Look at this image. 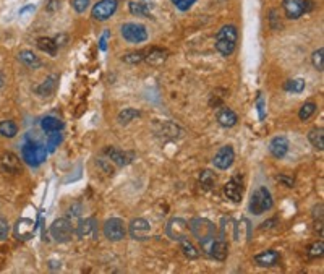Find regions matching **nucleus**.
<instances>
[{"mask_svg": "<svg viewBox=\"0 0 324 274\" xmlns=\"http://www.w3.org/2000/svg\"><path fill=\"white\" fill-rule=\"evenodd\" d=\"M130 12H131L133 15H136V16H148V15H149V10L146 8V5H143V4H135V2L130 4Z\"/></svg>", "mask_w": 324, "mask_h": 274, "instance_id": "nucleus-38", "label": "nucleus"}, {"mask_svg": "<svg viewBox=\"0 0 324 274\" xmlns=\"http://www.w3.org/2000/svg\"><path fill=\"white\" fill-rule=\"evenodd\" d=\"M136 117H139V112L136 109H133V107H127V109H123L117 115V120H119L120 125H128V123Z\"/></svg>", "mask_w": 324, "mask_h": 274, "instance_id": "nucleus-33", "label": "nucleus"}, {"mask_svg": "<svg viewBox=\"0 0 324 274\" xmlns=\"http://www.w3.org/2000/svg\"><path fill=\"white\" fill-rule=\"evenodd\" d=\"M272 206H274L272 195H271V192L266 187H258L251 193V198H250V211L255 216L264 214L266 211L272 210Z\"/></svg>", "mask_w": 324, "mask_h": 274, "instance_id": "nucleus-4", "label": "nucleus"}, {"mask_svg": "<svg viewBox=\"0 0 324 274\" xmlns=\"http://www.w3.org/2000/svg\"><path fill=\"white\" fill-rule=\"evenodd\" d=\"M34 10V5H26V7H23L21 10H20V16H23L24 13H28V12H32Z\"/></svg>", "mask_w": 324, "mask_h": 274, "instance_id": "nucleus-47", "label": "nucleus"}, {"mask_svg": "<svg viewBox=\"0 0 324 274\" xmlns=\"http://www.w3.org/2000/svg\"><path fill=\"white\" fill-rule=\"evenodd\" d=\"M322 54H324V49L319 47L318 51H314L311 55V62H313V67L316 68L318 72H322L324 65H322Z\"/></svg>", "mask_w": 324, "mask_h": 274, "instance_id": "nucleus-37", "label": "nucleus"}, {"mask_svg": "<svg viewBox=\"0 0 324 274\" xmlns=\"http://www.w3.org/2000/svg\"><path fill=\"white\" fill-rule=\"evenodd\" d=\"M59 7H60V2H59V0H49L47 10H49V12H55Z\"/></svg>", "mask_w": 324, "mask_h": 274, "instance_id": "nucleus-44", "label": "nucleus"}, {"mask_svg": "<svg viewBox=\"0 0 324 274\" xmlns=\"http://www.w3.org/2000/svg\"><path fill=\"white\" fill-rule=\"evenodd\" d=\"M18 133V127L13 120H2L0 122V135L5 138H13Z\"/></svg>", "mask_w": 324, "mask_h": 274, "instance_id": "nucleus-30", "label": "nucleus"}, {"mask_svg": "<svg viewBox=\"0 0 324 274\" xmlns=\"http://www.w3.org/2000/svg\"><path fill=\"white\" fill-rule=\"evenodd\" d=\"M305 86H306L305 80L295 78V80H289L284 85V89L289 91V93H302V91L305 89Z\"/></svg>", "mask_w": 324, "mask_h": 274, "instance_id": "nucleus-34", "label": "nucleus"}, {"mask_svg": "<svg viewBox=\"0 0 324 274\" xmlns=\"http://www.w3.org/2000/svg\"><path fill=\"white\" fill-rule=\"evenodd\" d=\"M238 41V31L235 24H226L215 35V49L224 57H229L235 52Z\"/></svg>", "mask_w": 324, "mask_h": 274, "instance_id": "nucleus-1", "label": "nucleus"}, {"mask_svg": "<svg viewBox=\"0 0 324 274\" xmlns=\"http://www.w3.org/2000/svg\"><path fill=\"white\" fill-rule=\"evenodd\" d=\"M62 131H51V133L47 135V141H46V149L47 153H54L57 148H59V145L62 143Z\"/></svg>", "mask_w": 324, "mask_h": 274, "instance_id": "nucleus-31", "label": "nucleus"}, {"mask_svg": "<svg viewBox=\"0 0 324 274\" xmlns=\"http://www.w3.org/2000/svg\"><path fill=\"white\" fill-rule=\"evenodd\" d=\"M107 36H109V32H105V35L101 38V46H99L101 47V51H105L107 49Z\"/></svg>", "mask_w": 324, "mask_h": 274, "instance_id": "nucleus-46", "label": "nucleus"}, {"mask_svg": "<svg viewBox=\"0 0 324 274\" xmlns=\"http://www.w3.org/2000/svg\"><path fill=\"white\" fill-rule=\"evenodd\" d=\"M36 44H38V47L41 49V51L49 54V55H55L57 47H59V46L55 44V41L51 39V38H39L36 41Z\"/></svg>", "mask_w": 324, "mask_h": 274, "instance_id": "nucleus-28", "label": "nucleus"}, {"mask_svg": "<svg viewBox=\"0 0 324 274\" xmlns=\"http://www.w3.org/2000/svg\"><path fill=\"white\" fill-rule=\"evenodd\" d=\"M196 2V0H172V4L175 5L180 12H187L192 8V5Z\"/></svg>", "mask_w": 324, "mask_h": 274, "instance_id": "nucleus-40", "label": "nucleus"}, {"mask_svg": "<svg viewBox=\"0 0 324 274\" xmlns=\"http://www.w3.org/2000/svg\"><path fill=\"white\" fill-rule=\"evenodd\" d=\"M21 157L24 162L32 165V167H39L47 159V149L36 141H26L21 146Z\"/></svg>", "mask_w": 324, "mask_h": 274, "instance_id": "nucleus-2", "label": "nucleus"}, {"mask_svg": "<svg viewBox=\"0 0 324 274\" xmlns=\"http://www.w3.org/2000/svg\"><path fill=\"white\" fill-rule=\"evenodd\" d=\"M322 252H324V244L321 242H314L310 248H308V253L311 258H318V256H322Z\"/></svg>", "mask_w": 324, "mask_h": 274, "instance_id": "nucleus-39", "label": "nucleus"}, {"mask_svg": "<svg viewBox=\"0 0 324 274\" xmlns=\"http://www.w3.org/2000/svg\"><path fill=\"white\" fill-rule=\"evenodd\" d=\"M8 232H10V224L7 219L0 218V240H5L8 237Z\"/></svg>", "mask_w": 324, "mask_h": 274, "instance_id": "nucleus-42", "label": "nucleus"}, {"mask_svg": "<svg viewBox=\"0 0 324 274\" xmlns=\"http://www.w3.org/2000/svg\"><path fill=\"white\" fill-rule=\"evenodd\" d=\"M215 180H218V177H215L212 170H209V169H206L199 174V185H201L204 190H211L215 185Z\"/></svg>", "mask_w": 324, "mask_h": 274, "instance_id": "nucleus-32", "label": "nucleus"}, {"mask_svg": "<svg viewBox=\"0 0 324 274\" xmlns=\"http://www.w3.org/2000/svg\"><path fill=\"white\" fill-rule=\"evenodd\" d=\"M274 222H276V219H271V221H268V222H263L261 224V229L264 230V229H271L272 226H271V224H274Z\"/></svg>", "mask_w": 324, "mask_h": 274, "instance_id": "nucleus-48", "label": "nucleus"}, {"mask_svg": "<svg viewBox=\"0 0 324 274\" xmlns=\"http://www.w3.org/2000/svg\"><path fill=\"white\" fill-rule=\"evenodd\" d=\"M180 247H182V252H184V255L188 260H198L199 258V250L192 242H190L188 238L180 240Z\"/></svg>", "mask_w": 324, "mask_h": 274, "instance_id": "nucleus-29", "label": "nucleus"}, {"mask_svg": "<svg viewBox=\"0 0 324 274\" xmlns=\"http://www.w3.org/2000/svg\"><path fill=\"white\" fill-rule=\"evenodd\" d=\"M105 156L109 157L111 161H114L117 165H127L131 161V154H127L125 151H120L117 148H105Z\"/></svg>", "mask_w": 324, "mask_h": 274, "instance_id": "nucleus-23", "label": "nucleus"}, {"mask_svg": "<svg viewBox=\"0 0 324 274\" xmlns=\"http://www.w3.org/2000/svg\"><path fill=\"white\" fill-rule=\"evenodd\" d=\"M122 38L131 44H141L148 41V29L139 23H125L120 29Z\"/></svg>", "mask_w": 324, "mask_h": 274, "instance_id": "nucleus-7", "label": "nucleus"}, {"mask_svg": "<svg viewBox=\"0 0 324 274\" xmlns=\"http://www.w3.org/2000/svg\"><path fill=\"white\" fill-rule=\"evenodd\" d=\"M227 255H229L227 242H226V240H222V238H215L212 247H211L209 256H211V258H214V260H218V261H224L227 258Z\"/></svg>", "mask_w": 324, "mask_h": 274, "instance_id": "nucleus-20", "label": "nucleus"}, {"mask_svg": "<svg viewBox=\"0 0 324 274\" xmlns=\"http://www.w3.org/2000/svg\"><path fill=\"white\" fill-rule=\"evenodd\" d=\"M250 232H251V226H250V221L248 219H240L235 222V229H234V237L237 242H243L248 237H250Z\"/></svg>", "mask_w": 324, "mask_h": 274, "instance_id": "nucleus-24", "label": "nucleus"}, {"mask_svg": "<svg viewBox=\"0 0 324 274\" xmlns=\"http://www.w3.org/2000/svg\"><path fill=\"white\" fill-rule=\"evenodd\" d=\"M119 0H99V2L93 7L91 10V16L96 21H105L117 12Z\"/></svg>", "mask_w": 324, "mask_h": 274, "instance_id": "nucleus-9", "label": "nucleus"}, {"mask_svg": "<svg viewBox=\"0 0 324 274\" xmlns=\"http://www.w3.org/2000/svg\"><path fill=\"white\" fill-rule=\"evenodd\" d=\"M258 111H260V119H264V112H263V99H258Z\"/></svg>", "mask_w": 324, "mask_h": 274, "instance_id": "nucleus-49", "label": "nucleus"}, {"mask_svg": "<svg viewBox=\"0 0 324 274\" xmlns=\"http://www.w3.org/2000/svg\"><path fill=\"white\" fill-rule=\"evenodd\" d=\"M316 109H318V106L314 102H305L302 106L300 112H298V117H300V120H308L311 115L316 112Z\"/></svg>", "mask_w": 324, "mask_h": 274, "instance_id": "nucleus-35", "label": "nucleus"}, {"mask_svg": "<svg viewBox=\"0 0 324 274\" xmlns=\"http://www.w3.org/2000/svg\"><path fill=\"white\" fill-rule=\"evenodd\" d=\"M280 260V255L276 250H266L253 256V261L261 268H272L276 266Z\"/></svg>", "mask_w": 324, "mask_h": 274, "instance_id": "nucleus-16", "label": "nucleus"}, {"mask_svg": "<svg viewBox=\"0 0 324 274\" xmlns=\"http://www.w3.org/2000/svg\"><path fill=\"white\" fill-rule=\"evenodd\" d=\"M243 179L240 176H234L226 185H224V195L227 196V200L232 203H240L243 198Z\"/></svg>", "mask_w": 324, "mask_h": 274, "instance_id": "nucleus-11", "label": "nucleus"}, {"mask_svg": "<svg viewBox=\"0 0 324 274\" xmlns=\"http://www.w3.org/2000/svg\"><path fill=\"white\" fill-rule=\"evenodd\" d=\"M190 230H192L193 237L199 244L218 237V227L214 226V222L206 218H195L190 221Z\"/></svg>", "mask_w": 324, "mask_h": 274, "instance_id": "nucleus-3", "label": "nucleus"}, {"mask_svg": "<svg viewBox=\"0 0 324 274\" xmlns=\"http://www.w3.org/2000/svg\"><path fill=\"white\" fill-rule=\"evenodd\" d=\"M57 83H59V77H57V75H51V77H47L39 86L34 88V93L39 96H51L54 94Z\"/></svg>", "mask_w": 324, "mask_h": 274, "instance_id": "nucleus-22", "label": "nucleus"}, {"mask_svg": "<svg viewBox=\"0 0 324 274\" xmlns=\"http://www.w3.org/2000/svg\"><path fill=\"white\" fill-rule=\"evenodd\" d=\"M18 60L26 65V67L32 68V70H36V68L41 67V65H43V63H41V60H39V57L32 51H21L18 54Z\"/></svg>", "mask_w": 324, "mask_h": 274, "instance_id": "nucleus-26", "label": "nucleus"}, {"mask_svg": "<svg viewBox=\"0 0 324 274\" xmlns=\"http://www.w3.org/2000/svg\"><path fill=\"white\" fill-rule=\"evenodd\" d=\"M2 86H4V78L0 77V88H2Z\"/></svg>", "mask_w": 324, "mask_h": 274, "instance_id": "nucleus-50", "label": "nucleus"}, {"mask_svg": "<svg viewBox=\"0 0 324 274\" xmlns=\"http://www.w3.org/2000/svg\"><path fill=\"white\" fill-rule=\"evenodd\" d=\"M188 230H190V224L182 218H172L167 222V226H165V234H167V237L172 240H177V242L187 238Z\"/></svg>", "mask_w": 324, "mask_h": 274, "instance_id": "nucleus-10", "label": "nucleus"}, {"mask_svg": "<svg viewBox=\"0 0 324 274\" xmlns=\"http://www.w3.org/2000/svg\"><path fill=\"white\" fill-rule=\"evenodd\" d=\"M41 128H43L46 133H51V131H62L63 122L59 117H55V115H46V117L41 120Z\"/></svg>", "mask_w": 324, "mask_h": 274, "instance_id": "nucleus-25", "label": "nucleus"}, {"mask_svg": "<svg viewBox=\"0 0 324 274\" xmlns=\"http://www.w3.org/2000/svg\"><path fill=\"white\" fill-rule=\"evenodd\" d=\"M89 4H91V0H73V8L77 13H85Z\"/></svg>", "mask_w": 324, "mask_h": 274, "instance_id": "nucleus-41", "label": "nucleus"}, {"mask_svg": "<svg viewBox=\"0 0 324 274\" xmlns=\"http://www.w3.org/2000/svg\"><path fill=\"white\" fill-rule=\"evenodd\" d=\"M102 232L107 240H111V242H120V240H123L127 235V226L122 219L111 218L104 222Z\"/></svg>", "mask_w": 324, "mask_h": 274, "instance_id": "nucleus-6", "label": "nucleus"}, {"mask_svg": "<svg viewBox=\"0 0 324 274\" xmlns=\"http://www.w3.org/2000/svg\"><path fill=\"white\" fill-rule=\"evenodd\" d=\"M77 235L80 238L97 237V221L94 218L80 219L78 226H77Z\"/></svg>", "mask_w": 324, "mask_h": 274, "instance_id": "nucleus-15", "label": "nucleus"}, {"mask_svg": "<svg viewBox=\"0 0 324 274\" xmlns=\"http://www.w3.org/2000/svg\"><path fill=\"white\" fill-rule=\"evenodd\" d=\"M269 153L276 157V159H282L289 153V140L285 136H276L271 140L269 143Z\"/></svg>", "mask_w": 324, "mask_h": 274, "instance_id": "nucleus-18", "label": "nucleus"}, {"mask_svg": "<svg viewBox=\"0 0 324 274\" xmlns=\"http://www.w3.org/2000/svg\"><path fill=\"white\" fill-rule=\"evenodd\" d=\"M0 165H2V169L5 172H10V174H18L21 170L20 159L12 153H5L0 157Z\"/></svg>", "mask_w": 324, "mask_h": 274, "instance_id": "nucleus-21", "label": "nucleus"}, {"mask_svg": "<svg viewBox=\"0 0 324 274\" xmlns=\"http://www.w3.org/2000/svg\"><path fill=\"white\" fill-rule=\"evenodd\" d=\"M49 232H51V237L55 240V242L65 244V242H68V240H71L75 229L68 218H59L51 224Z\"/></svg>", "mask_w": 324, "mask_h": 274, "instance_id": "nucleus-5", "label": "nucleus"}, {"mask_svg": "<svg viewBox=\"0 0 324 274\" xmlns=\"http://www.w3.org/2000/svg\"><path fill=\"white\" fill-rule=\"evenodd\" d=\"M167 57H169V52L165 51V49L151 47V49H148V51H145V60L143 62L153 65V67H157V65H162L165 60H167Z\"/></svg>", "mask_w": 324, "mask_h": 274, "instance_id": "nucleus-17", "label": "nucleus"}, {"mask_svg": "<svg viewBox=\"0 0 324 274\" xmlns=\"http://www.w3.org/2000/svg\"><path fill=\"white\" fill-rule=\"evenodd\" d=\"M308 140H310V143L313 145L314 149H318V151H322L324 149V130L319 127L316 128H313L308 131Z\"/></svg>", "mask_w": 324, "mask_h": 274, "instance_id": "nucleus-27", "label": "nucleus"}, {"mask_svg": "<svg viewBox=\"0 0 324 274\" xmlns=\"http://www.w3.org/2000/svg\"><path fill=\"white\" fill-rule=\"evenodd\" d=\"M235 161V153H234V148L232 146H222L218 153H215L212 164L215 169L219 170H227L232 164Z\"/></svg>", "mask_w": 324, "mask_h": 274, "instance_id": "nucleus-14", "label": "nucleus"}, {"mask_svg": "<svg viewBox=\"0 0 324 274\" xmlns=\"http://www.w3.org/2000/svg\"><path fill=\"white\" fill-rule=\"evenodd\" d=\"M80 210H81L80 204H73V206L70 208V216H71V218H73V216H78V214H80Z\"/></svg>", "mask_w": 324, "mask_h": 274, "instance_id": "nucleus-45", "label": "nucleus"}, {"mask_svg": "<svg viewBox=\"0 0 324 274\" xmlns=\"http://www.w3.org/2000/svg\"><path fill=\"white\" fill-rule=\"evenodd\" d=\"M34 230H36V224L32 222V219L29 218H21L15 222L13 226V235L16 240H29L32 235H34Z\"/></svg>", "mask_w": 324, "mask_h": 274, "instance_id": "nucleus-13", "label": "nucleus"}, {"mask_svg": "<svg viewBox=\"0 0 324 274\" xmlns=\"http://www.w3.org/2000/svg\"><path fill=\"white\" fill-rule=\"evenodd\" d=\"M122 60L125 63H141L145 60V51H138V52H130L127 55L122 57Z\"/></svg>", "mask_w": 324, "mask_h": 274, "instance_id": "nucleus-36", "label": "nucleus"}, {"mask_svg": "<svg viewBox=\"0 0 324 274\" xmlns=\"http://www.w3.org/2000/svg\"><path fill=\"white\" fill-rule=\"evenodd\" d=\"M128 234L133 240H146L151 235V224L143 218H136L130 222Z\"/></svg>", "mask_w": 324, "mask_h": 274, "instance_id": "nucleus-12", "label": "nucleus"}, {"mask_svg": "<svg viewBox=\"0 0 324 274\" xmlns=\"http://www.w3.org/2000/svg\"><path fill=\"white\" fill-rule=\"evenodd\" d=\"M215 119H218L219 125L226 127V128H232L237 125L238 122V115L229 109V107H221V109L218 111V115H215Z\"/></svg>", "mask_w": 324, "mask_h": 274, "instance_id": "nucleus-19", "label": "nucleus"}, {"mask_svg": "<svg viewBox=\"0 0 324 274\" xmlns=\"http://www.w3.org/2000/svg\"><path fill=\"white\" fill-rule=\"evenodd\" d=\"M277 180H279V182H282V184H284L285 187H289V188H294V187H295V180H294L292 177H287V176H277Z\"/></svg>", "mask_w": 324, "mask_h": 274, "instance_id": "nucleus-43", "label": "nucleus"}, {"mask_svg": "<svg viewBox=\"0 0 324 274\" xmlns=\"http://www.w3.org/2000/svg\"><path fill=\"white\" fill-rule=\"evenodd\" d=\"M282 7H284L287 18L298 20L306 12L313 10V2L311 0H282Z\"/></svg>", "mask_w": 324, "mask_h": 274, "instance_id": "nucleus-8", "label": "nucleus"}]
</instances>
